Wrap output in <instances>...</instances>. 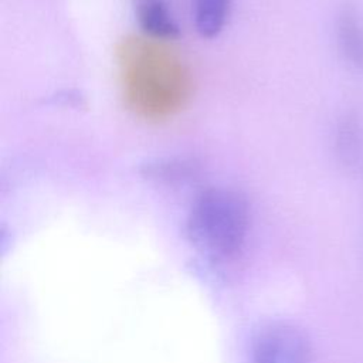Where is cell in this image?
Returning <instances> with one entry per match:
<instances>
[{
	"label": "cell",
	"mask_w": 363,
	"mask_h": 363,
	"mask_svg": "<svg viewBox=\"0 0 363 363\" xmlns=\"http://www.w3.org/2000/svg\"><path fill=\"white\" fill-rule=\"evenodd\" d=\"M250 227L245 200L235 191L210 189L191 206L187 217V238L207 261L227 264L242 251Z\"/></svg>",
	"instance_id": "obj_1"
},
{
	"label": "cell",
	"mask_w": 363,
	"mask_h": 363,
	"mask_svg": "<svg viewBox=\"0 0 363 363\" xmlns=\"http://www.w3.org/2000/svg\"><path fill=\"white\" fill-rule=\"evenodd\" d=\"M251 363H312L309 339L292 323H268L254 337Z\"/></svg>",
	"instance_id": "obj_2"
},
{
	"label": "cell",
	"mask_w": 363,
	"mask_h": 363,
	"mask_svg": "<svg viewBox=\"0 0 363 363\" xmlns=\"http://www.w3.org/2000/svg\"><path fill=\"white\" fill-rule=\"evenodd\" d=\"M337 41L343 57L353 67L363 69V23L350 4L337 16Z\"/></svg>",
	"instance_id": "obj_3"
},
{
	"label": "cell",
	"mask_w": 363,
	"mask_h": 363,
	"mask_svg": "<svg viewBox=\"0 0 363 363\" xmlns=\"http://www.w3.org/2000/svg\"><path fill=\"white\" fill-rule=\"evenodd\" d=\"M336 155L342 166L354 169L362 156V129L354 115H345L336 132Z\"/></svg>",
	"instance_id": "obj_4"
},
{
	"label": "cell",
	"mask_w": 363,
	"mask_h": 363,
	"mask_svg": "<svg viewBox=\"0 0 363 363\" xmlns=\"http://www.w3.org/2000/svg\"><path fill=\"white\" fill-rule=\"evenodd\" d=\"M230 0H193V17L203 37L217 35L228 16Z\"/></svg>",
	"instance_id": "obj_5"
},
{
	"label": "cell",
	"mask_w": 363,
	"mask_h": 363,
	"mask_svg": "<svg viewBox=\"0 0 363 363\" xmlns=\"http://www.w3.org/2000/svg\"><path fill=\"white\" fill-rule=\"evenodd\" d=\"M142 27L157 37H173L177 26L166 6L159 0H143L139 6Z\"/></svg>",
	"instance_id": "obj_6"
}]
</instances>
